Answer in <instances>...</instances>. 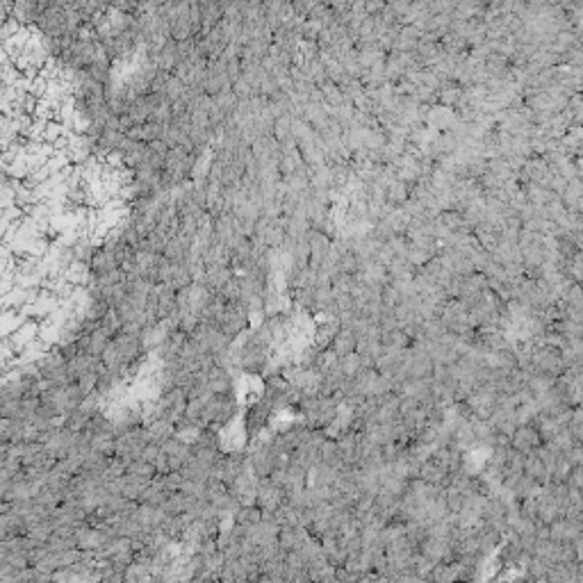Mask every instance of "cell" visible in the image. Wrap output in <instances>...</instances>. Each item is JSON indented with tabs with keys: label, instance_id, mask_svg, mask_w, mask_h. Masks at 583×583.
<instances>
[{
	"label": "cell",
	"instance_id": "obj_1",
	"mask_svg": "<svg viewBox=\"0 0 583 583\" xmlns=\"http://www.w3.org/2000/svg\"><path fill=\"white\" fill-rule=\"evenodd\" d=\"M540 445H543V438H540V433L536 431V426L520 424L511 433V445H508V447L522 451V454H529V451H536Z\"/></svg>",
	"mask_w": 583,
	"mask_h": 583
},
{
	"label": "cell",
	"instance_id": "obj_2",
	"mask_svg": "<svg viewBox=\"0 0 583 583\" xmlns=\"http://www.w3.org/2000/svg\"><path fill=\"white\" fill-rule=\"evenodd\" d=\"M522 472L527 474V476H531V479L536 481L538 486H545V483L549 481V472H547L545 463L540 461L538 451H529V454H524V465H522Z\"/></svg>",
	"mask_w": 583,
	"mask_h": 583
},
{
	"label": "cell",
	"instance_id": "obj_3",
	"mask_svg": "<svg viewBox=\"0 0 583 583\" xmlns=\"http://www.w3.org/2000/svg\"><path fill=\"white\" fill-rule=\"evenodd\" d=\"M356 342H358L356 335H353L349 328H340V333L333 338L331 347L328 349H331L338 358H344V356H349V353L356 351Z\"/></svg>",
	"mask_w": 583,
	"mask_h": 583
}]
</instances>
